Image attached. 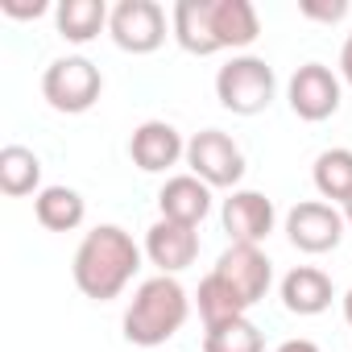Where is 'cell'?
<instances>
[{"label":"cell","instance_id":"obj_19","mask_svg":"<svg viewBox=\"0 0 352 352\" xmlns=\"http://www.w3.org/2000/svg\"><path fill=\"white\" fill-rule=\"evenodd\" d=\"M108 17H112V9L104 0H63L54 9L58 34L75 46H87L91 38H100V30H108Z\"/></svg>","mask_w":352,"mask_h":352},{"label":"cell","instance_id":"obj_6","mask_svg":"<svg viewBox=\"0 0 352 352\" xmlns=\"http://www.w3.org/2000/svg\"><path fill=\"white\" fill-rule=\"evenodd\" d=\"M166 9L157 0H120L112 5L108 34L124 54H153L166 42Z\"/></svg>","mask_w":352,"mask_h":352},{"label":"cell","instance_id":"obj_9","mask_svg":"<svg viewBox=\"0 0 352 352\" xmlns=\"http://www.w3.org/2000/svg\"><path fill=\"white\" fill-rule=\"evenodd\" d=\"M220 224L228 232V245H261L274 224H278V212H274V199L261 195V191H249V187H236L224 208H220Z\"/></svg>","mask_w":352,"mask_h":352},{"label":"cell","instance_id":"obj_3","mask_svg":"<svg viewBox=\"0 0 352 352\" xmlns=\"http://www.w3.org/2000/svg\"><path fill=\"white\" fill-rule=\"evenodd\" d=\"M274 96H278V75L257 54H232L216 71V100L232 116H257L274 104Z\"/></svg>","mask_w":352,"mask_h":352},{"label":"cell","instance_id":"obj_27","mask_svg":"<svg viewBox=\"0 0 352 352\" xmlns=\"http://www.w3.org/2000/svg\"><path fill=\"white\" fill-rule=\"evenodd\" d=\"M344 323H348V331H352V286L344 290Z\"/></svg>","mask_w":352,"mask_h":352},{"label":"cell","instance_id":"obj_14","mask_svg":"<svg viewBox=\"0 0 352 352\" xmlns=\"http://www.w3.org/2000/svg\"><path fill=\"white\" fill-rule=\"evenodd\" d=\"M278 294H282V307H286L290 315L307 319V315H323V311L331 307L336 286H331V278H327L319 265H294V270L282 278Z\"/></svg>","mask_w":352,"mask_h":352},{"label":"cell","instance_id":"obj_23","mask_svg":"<svg viewBox=\"0 0 352 352\" xmlns=\"http://www.w3.org/2000/svg\"><path fill=\"white\" fill-rule=\"evenodd\" d=\"M298 13L311 17V21H331V25H336V21L348 17V0H302Z\"/></svg>","mask_w":352,"mask_h":352},{"label":"cell","instance_id":"obj_2","mask_svg":"<svg viewBox=\"0 0 352 352\" xmlns=\"http://www.w3.org/2000/svg\"><path fill=\"white\" fill-rule=\"evenodd\" d=\"M187 315H191V294L183 290V282L170 274H153L133 290L124 307V340L137 348H162L183 331Z\"/></svg>","mask_w":352,"mask_h":352},{"label":"cell","instance_id":"obj_28","mask_svg":"<svg viewBox=\"0 0 352 352\" xmlns=\"http://www.w3.org/2000/svg\"><path fill=\"white\" fill-rule=\"evenodd\" d=\"M340 212H344V220H348V228H352V199H348V204H344Z\"/></svg>","mask_w":352,"mask_h":352},{"label":"cell","instance_id":"obj_5","mask_svg":"<svg viewBox=\"0 0 352 352\" xmlns=\"http://www.w3.org/2000/svg\"><path fill=\"white\" fill-rule=\"evenodd\" d=\"M187 166L195 179H204L212 191L216 187H228L236 191L241 179H245V153L241 145L224 133V129H204L187 141Z\"/></svg>","mask_w":352,"mask_h":352},{"label":"cell","instance_id":"obj_11","mask_svg":"<svg viewBox=\"0 0 352 352\" xmlns=\"http://www.w3.org/2000/svg\"><path fill=\"white\" fill-rule=\"evenodd\" d=\"M129 157L145 174H166L170 166L187 162V141L170 120H141L129 137Z\"/></svg>","mask_w":352,"mask_h":352},{"label":"cell","instance_id":"obj_25","mask_svg":"<svg viewBox=\"0 0 352 352\" xmlns=\"http://www.w3.org/2000/svg\"><path fill=\"white\" fill-rule=\"evenodd\" d=\"M274 352H323V348H319L315 340H302V336H298V340H282Z\"/></svg>","mask_w":352,"mask_h":352},{"label":"cell","instance_id":"obj_22","mask_svg":"<svg viewBox=\"0 0 352 352\" xmlns=\"http://www.w3.org/2000/svg\"><path fill=\"white\" fill-rule=\"evenodd\" d=\"M204 352H265V336L249 315H241V319L204 327Z\"/></svg>","mask_w":352,"mask_h":352},{"label":"cell","instance_id":"obj_17","mask_svg":"<svg viewBox=\"0 0 352 352\" xmlns=\"http://www.w3.org/2000/svg\"><path fill=\"white\" fill-rule=\"evenodd\" d=\"M34 216H38V224L46 232H75L83 224V216H87V204H83V195L75 187L54 183V187H42L34 195Z\"/></svg>","mask_w":352,"mask_h":352},{"label":"cell","instance_id":"obj_26","mask_svg":"<svg viewBox=\"0 0 352 352\" xmlns=\"http://www.w3.org/2000/svg\"><path fill=\"white\" fill-rule=\"evenodd\" d=\"M340 79L344 83H352V34L344 38V46H340Z\"/></svg>","mask_w":352,"mask_h":352},{"label":"cell","instance_id":"obj_8","mask_svg":"<svg viewBox=\"0 0 352 352\" xmlns=\"http://www.w3.org/2000/svg\"><path fill=\"white\" fill-rule=\"evenodd\" d=\"M286 100L298 120L319 124L340 112V75L323 63H302L286 83Z\"/></svg>","mask_w":352,"mask_h":352},{"label":"cell","instance_id":"obj_13","mask_svg":"<svg viewBox=\"0 0 352 352\" xmlns=\"http://www.w3.org/2000/svg\"><path fill=\"white\" fill-rule=\"evenodd\" d=\"M157 212L162 220H174V224H187V228H199L208 216H212V187L195 174H170L157 191Z\"/></svg>","mask_w":352,"mask_h":352},{"label":"cell","instance_id":"obj_4","mask_svg":"<svg viewBox=\"0 0 352 352\" xmlns=\"http://www.w3.org/2000/svg\"><path fill=\"white\" fill-rule=\"evenodd\" d=\"M104 91V75L91 58L83 54H67V58H54L46 71H42V96L54 112H67V116H79L87 108H96Z\"/></svg>","mask_w":352,"mask_h":352},{"label":"cell","instance_id":"obj_12","mask_svg":"<svg viewBox=\"0 0 352 352\" xmlns=\"http://www.w3.org/2000/svg\"><path fill=\"white\" fill-rule=\"evenodd\" d=\"M145 257H149V265H157V274L179 278L199 257V232L187 224H174V220H157L145 232Z\"/></svg>","mask_w":352,"mask_h":352},{"label":"cell","instance_id":"obj_21","mask_svg":"<svg viewBox=\"0 0 352 352\" xmlns=\"http://www.w3.org/2000/svg\"><path fill=\"white\" fill-rule=\"evenodd\" d=\"M195 307H199V319H204V327H216V323H228V319H241V315H249V307H245V298L212 270L204 282H199V290H195Z\"/></svg>","mask_w":352,"mask_h":352},{"label":"cell","instance_id":"obj_16","mask_svg":"<svg viewBox=\"0 0 352 352\" xmlns=\"http://www.w3.org/2000/svg\"><path fill=\"white\" fill-rule=\"evenodd\" d=\"M212 34L220 50H245L261 38V17L249 0H212Z\"/></svg>","mask_w":352,"mask_h":352},{"label":"cell","instance_id":"obj_10","mask_svg":"<svg viewBox=\"0 0 352 352\" xmlns=\"http://www.w3.org/2000/svg\"><path fill=\"white\" fill-rule=\"evenodd\" d=\"M216 274L245 298L249 311H253V307L270 294V286H274V261L265 257L261 245H228V249L220 253V261H216Z\"/></svg>","mask_w":352,"mask_h":352},{"label":"cell","instance_id":"obj_18","mask_svg":"<svg viewBox=\"0 0 352 352\" xmlns=\"http://www.w3.org/2000/svg\"><path fill=\"white\" fill-rule=\"evenodd\" d=\"M311 183H315V191H319L323 204L344 208L352 199V149L348 145L323 149L315 157V166H311Z\"/></svg>","mask_w":352,"mask_h":352},{"label":"cell","instance_id":"obj_24","mask_svg":"<svg viewBox=\"0 0 352 352\" xmlns=\"http://www.w3.org/2000/svg\"><path fill=\"white\" fill-rule=\"evenodd\" d=\"M0 9L17 21H30V17H42L46 13V0H0Z\"/></svg>","mask_w":352,"mask_h":352},{"label":"cell","instance_id":"obj_20","mask_svg":"<svg viewBox=\"0 0 352 352\" xmlns=\"http://www.w3.org/2000/svg\"><path fill=\"white\" fill-rule=\"evenodd\" d=\"M0 191L9 199L38 195L42 191V157L25 145H5L0 149Z\"/></svg>","mask_w":352,"mask_h":352},{"label":"cell","instance_id":"obj_1","mask_svg":"<svg viewBox=\"0 0 352 352\" xmlns=\"http://www.w3.org/2000/svg\"><path fill=\"white\" fill-rule=\"evenodd\" d=\"M141 257H145V249L120 224H96L79 241V249H75L71 278H75V286H79L83 298L108 302V298H116L137 278Z\"/></svg>","mask_w":352,"mask_h":352},{"label":"cell","instance_id":"obj_7","mask_svg":"<svg viewBox=\"0 0 352 352\" xmlns=\"http://www.w3.org/2000/svg\"><path fill=\"white\" fill-rule=\"evenodd\" d=\"M344 228H348L344 212L336 204H323V199H302V204H294L286 212V236H290V245L298 253H311V257L331 253L344 241Z\"/></svg>","mask_w":352,"mask_h":352},{"label":"cell","instance_id":"obj_15","mask_svg":"<svg viewBox=\"0 0 352 352\" xmlns=\"http://www.w3.org/2000/svg\"><path fill=\"white\" fill-rule=\"evenodd\" d=\"M170 34L195 58L220 54V42L212 34V0H179V5L170 9Z\"/></svg>","mask_w":352,"mask_h":352}]
</instances>
